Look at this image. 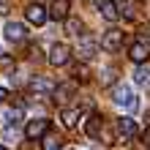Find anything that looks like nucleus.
<instances>
[{"label":"nucleus","instance_id":"nucleus-28","mask_svg":"<svg viewBox=\"0 0 150 150\" xmlns=\"http://www.w3.org/2000/svg\"><path fill=\"white\" fill-rule=\"evenodd\" d=\"M0 57H3V49H0Z\"/></svg>","mask_w":150,"mask_h":150},{"label":"nucleus","instance_id":"nucleus-3","mask_svg":"<svg viewBox=\"0 0 150 150\" xmlns=\"http://www.w3.org/2000/svg\"><path fill=\"white\" fill-rule=\"evenodd\" d=\"M68 57H71V49H68V44H52V49H49V63L52 66H66L68 63Z\"/></svg>","mask_w":150,"mask_h":150},{"label":"nucleus","instance_id":"nucleus-5","mask_svg":"<svg viewBox=\"0 0 150 150\" xmlns=\"http://www.w3.org/2000/svg\"><path fill=\"white\" fill-rule=\"evenodd\" d=\"M49 131V120L47 117H38V120H30L28 128H25V137L28 139H38V137H47Z\"/></svg>","mask_w":150,"mask_h":150},{"label":"nucleus","instance_id":"nucleus-16","mask_svg":"<svg viewBox=\"0 0 150 150\" xmlns=\"http://www.w3.org/2000/svg\"><path fill=\"white\" fill-rule=\"evenodd\" d=\"M60 120H63L66 128H74L79 123V109H63V112H60Z\"/></svg>","mask_w":150,"mask_h":150},{"label":"nucleus","instance_id":"nucleus-1","mask_svg":"<svg viewBox=\"0 0 150 150\" xmlns=\"http://www.w3.org/2000/svg\"><path fill=\"white\" fill-rule=\"evenodd\" d=\"M123 38H126V33H123V30L109 28V30L101 36V49H107V52H117V49L123 47Z\"/></svg>","mask_w":150,"mask_h":150},{"label":"nucleus","instance_id":"nucleus-22","mask_svg":"<svg viewBox=\"0 0 150 150\" xmlns=\"http://www.w3.org/2000/svg\"><path fill=\"white\" fill-rule=\"evenodd\" d=\"M0 68H3V71H8V68H14V60L3 55V57H0Z\"/></svg>","mask_w":150,"mask_h":150},{"label":"nucleus","instance_id":"nucleus-6","mask_svg":"<svg viewBox=\"0 0 150 150\" xmlns=\"http://www.w3.org/2000/svg\"><path fill=\"white\" fill-rule=\"evenodd\" d=\"M30 90L36 96H52V93H55V82L47 79V76H33L30 79Z\"/></svg>","mask_w":150,"mask_h":150},{"label":"nucleus","instance_id":"nucleus-21","mask_svg":"<svg viewBox=\"0 0 150 150\" xmlns=\"http://www.w3.org/2000/svg\"><path fill=\"white\" fill-rule=\"evenodd\" d=\"M112 82H115V68H107L101 74V85H112Z\"/></svg>","mask_w":150,"mask_h":150},{"label":"nucleus","instance_id":"nucleus-12","mask_svg":"<svg viewBox=\"0 0 150 150\" xmlns=\"http://www.w3.org/2000/svg\"><path fill=\"white\" fill-rule=\"evenodd\" d=\"M25 16H28V22H33V25H44L47 22V8L38 6V3H33V6H28Z\"/></svg>","mask_w":150,"mask_h":150},{"label":"nucleus","instance_id":"nucleus-25","mask_svg":"<svg viewBox=\"0 0 150 150\" xmlns=\"http://www.w3.org/2000/svg\"><path fill=\"white\" fill-rule=\"evenodd\" d=\"M6 98H8V90H6V87H0V104H3Z\"/></svg>","mask_w":150,"mask_h":150},{"label":"nucleus","instance_id":"nucleus-18","mask_svg":"<svg viewBox=\"0 0 150 150\" xmlns=\"http://www.w3.org/2000/svg\"><path fill=\"white\" fill-rule=\"evenodd\" d=\"M60 142H63V139H60L57 134H47V137H44L41 150H60Z\"/></svg>","mask_w":150,"mask_h":150},{"label":"nucleus","instance_id":"nucleus-15","mask_svg":"<svg viewBox=\"0 0 150 150\" xmlns=\"http://www.w3.org/2000/svg\"><path fill=\"white\" fill-rule=\"evenodd\" d=\"M117 134H120L123 139H131V137L137 134V123L131 120V117H120V120H117Z\"/></svg>","mask_w":150,"mask_h":150},{"label":"nucleus","instance_id":"nucleus-23","mask_svg":"<svg viewBox=\"0 0 150 150\" xmlns=\"http://www.w3.org/2000/svg\"><path fill=\"white\" fill-rule=\"evenodd\" d=\"M8 8H11V3H8V0H0V16H6Z\"/></svg>","mask_w":150,"mask_h":150},{"label":"nucleus","instance_id":"nucleus-26","mask_svg":"<svg viewBox=\"0 0 150 150\" xmlns=\"http://www.w3.org/2000/svg\"><path fill=\"white\" fill-rule=\"evenodd\" d=\"M0 150H8V147H3V145H0Z\"/></svg>","mask_w":150,"mask_h":150},{"label":"nucleus","instance_id":"nucleus-8","mask_svg":"<svg viewBox=\"0 0 150 150\" xmlns=\"http://www.w3.org/2000/svg\"><path fill=\"white\" fill-rule=\"evenodd\" d=\"M25 36H28V30H25L22 22H8V25H6V38L11 41V44L25 41Z\"/></svg>","mask_w":150,"mask_h":150},{"label":"nucleus","instance_id":"nucleus-10","mask_svg":"<svg viewBox=\"0 0 150 150\" xmlns=\"http://www.w3.org/2000/svg\"><path fill=\"white\" fill-rule=\"evenodd\" d=\"M79 57H85V60H90V57H96V52H98V44L93 41V36H82V44H79Z\"/></svg>","mask_w":150,"mask_h":150},{"label":"nucleus","instance_id":"nucleus-9","mask_svg":"<svg viewBox=\"0 0 150 150\" xmlns=\"http://www.w3.org/2000/svg\"><path fill=\"white\" fill-rule=\"evenodd\" d=\"M128 57L134 60V63H145V60L150 57V47L145 41H137V44H131L128 47Z\"/></svg>","mask_w":150,"mask_h":150},{"label":"nucleus","instance_id":"nucleus-19","mask_svg":"<svg viewBox=\"0 0 150 150\" xmlns=\"http://www.w3.org/2000/svg\"><path fill=\"white\" fill-rule=\"evenodd\" d=\"M66 33L68 36H79V33H82V22L74 19V16H68L66 19Z\"/></svg>","mask_w":150,"mask_h":150},{"label":"nucleus","instance_id":"nucleus-7","mask_svg":"<svg viewBox=\"0 0 150 150\" xmlns=\"http://www.w3.org/2000/svg\"><path fill=\"white\" fill-rule=\"evenodd\" d=\"M101 131H104V120H101L98 112H93L90 117H87V123H85V134L90 137V139H98Z\"/></svg>","mask_w":150,"mask_h":150},{"label":"nucleus","instance_id":"nucleus-27","mask_svg":"<svg viewBox=\"0 0 150 150\" xmlns=\"http://www.w3.org/2000/svg\"><path fill=\"white\" fill-rule=\"evenodd\" d=\"M66 150H76V147H66Z\"/></svg>","mask_w":150,"mask_h":150},{"label":"nucleus","instance_id":"nucleus-13","mask_svg":"<svg viewBox=\"0 0 150 150\" xmlns=\"http://www.w3.org/2000/svg\"><path fill=\"white\" fill-rule=\"evenodd\" d=\"M49 16L55 22H66L68 19V0H55L52 8H49Z\"/></svg>","mask_w":150,"mask_h":150},{"label":"nucleus","instance_id":"nucleus-24","mask_svg":"<svg viewBox=\"0 0 150 150\" xmlns=\"http://www.w3.org/2000/svg\"><path fill=\"white\" fill-rule=\"evenodd\" d=\"M142 142H145V145H147V147H150V126H147V128H145V134H142Z\"/></svg>","mask_w":150,"mask_h":150},{"label":"nucleus","instance_id":"nucleus-2","mask_svg":"<svg viewBox=\"0 0 150 150\" xmlns=\"http://www.w3.org/2000/svg\"><path fill=\"white\" fill-rule=\"evenodd\" d=\"M112 101H115V104H123V107L131 109V112L137 109V98L131 96V90H128L126 85H115V90H112Z\"/></svg>","mask_w":150,"mask_h":150},{"label":"nucleus","instance_id":"nucleus-14","mask_svg":"<svg viewBox=\"0 0 150 150\" xmlns=\"http://www.w3.org/2000/svg\"><path fill=\"white\" fill-rule=\"evenodd\" d=\"M101 16L107 22H117V16H120V3H115V0H104L101 3Z\"/></svg>","mask_w":150,"mask_h":150},{"label":"nucleus","instance_id":"nucleus-4","mask_svg":"<svg viewBox=\"0 0 150 150\" xmlns=\"http://www.w3.org/2000/svg\"><path fill=\"white\" fill-rule=\"evenodd\" d=\"M142 11H145L142 0H120V16H126V19H139Z\"/></svg>","mask_w":150,"mask_h":150},{"label":"nucleus","instance_id":"nucleus-11","mask_svg":"<svg viewBox=\"0 0 150 150\" xmlns=\"http://www.w3.org/2000/svg\"><path fill=\"white\" fill-rule=\"evenodd\" d=\"M74 82H63V85H57L55 87V93H52V98H55V104H66L68 98L74 96Z\"/></svg>","mask_w":150,"mask_h":150},{"label":"nucleus","instance_id":"nucleus-17","mask_svg":"<svg viewBox=\"0 0 150 150\" xmlns=\"http://www.w3.org/2000/svg\"><path fill=\"white\" fill-rule=\"evenodd\" d=\"M74 82H90V68H87L85 63L82 66H74Z\"/></svg>","mask_w":150,"mask_h":150},{"label":"nucleus","instance_id":"nucleus-20","mask_svg":"<svg viewBox=\"0 0 150 150\" xmlns=\"http://www.w3.org/2000/svg\"><path fill=\"white\" fill-rule=\"evenodd\" d=\"M134 79H137L139 85H145L147 79H150V68H147V66H139L137 71H134Z\"/></svg>","mask_w":150,"mask_h":150}]
</instances>
